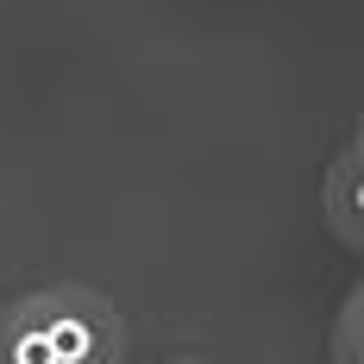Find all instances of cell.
Here are the masks:
<instances>
[{"label": "cell", "mask_w": 364, "mask_h": 364, "mask_svg": "<svg viewBox=\"0 0 364 364\" xmlns=\"http://www.w3.org/2000/svg\"><path fill=\"white\" fill-rule=\"evenodd\" d=\"M32 314L57 364H126V314L88 283H50L32 289Z\"/></svg>", "instance_id": "obj_1"}, {"label": "cell", "mask_w": 364, "mask_h": 364, "mask_svg": "<svg viewBox=\"0 0 364 364\" xmlns=\"http://www.w3.org/2000/svg\"><path fill=\"white\" fill-rule=\"evenodd\" d=\"M352 145H358V151H364V113H358V132H352Z\"/></svg>", "instance_id": "obj_5"}, {"label": "cell", "mask_w": 364, "mask_h": 364, "mask_svg": "<svg viewBox=\"0 0 364 364\" xmlns=\"http://www.w3.org/2000/svg\"><path fill=\"white\" fill-rule=\"evenodd\" d=\"M333 364H364V283L346 295L339 321H333V339H327Z\"/></svg>", "instance_id": "obj_4"}, {"label": "cell", "mask_w": 364, "mask_h": 364, "mask_svg": "<svg viewBox=\"0 0 364 364\" xmlns=\"http://www.w3.org/2000/svg\"><path fill=\"white\" fill-rule=\"evenodd\" d=\"M321 214H327V232L346 245V252H364V151L358 145H346L327 164Z\"/></svg>", "instance_id": "obj_2"}, {"label": "cell", "mask_w": 364, "mask_h": 364, "mask_svg": "<svg viewBox=\"0 0 364 364\" xmlns=\"http://www.w3.org/2000/svg\"><path fill=\"white\" fill-rule=\"evenodd\" d=\"M170 364H214V358H170Z\"/></svg>", "instance_id": "obj_6"}, {"label": "cell", "mask_w": 364, "mask_h": 364, "mask_svg": "<svg viewBox=\"0 0 364 364\" xmlns=\"http://www.w3.org/2000/svg\"><path fill=\"white\" fill-rule=\"evenodd\" d=\"M0 364H57V352H50V339L32 314V295L0 308Z\"/></svg>", "instance_id": "obj_3"}]
</instances>
